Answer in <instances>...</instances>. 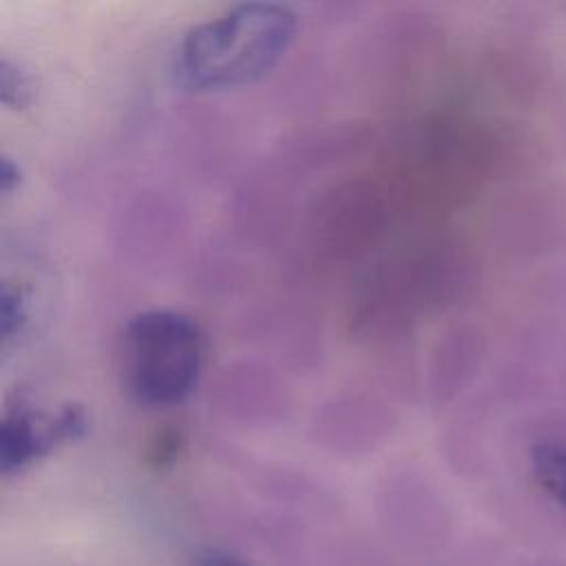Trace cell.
<instances>
[{
    "mask_svg": "<svg viewBox=\"0 0 566 566\" xmlns=\"http://www.w3.org/2000/svg\"><path fill=\"white\" fill-rule=\"evenodd\" d=\"M298 33V15L281 2H241L190 27L175 46L170 77L195 95L261 82L279 66Z\"/></svg>",
    "mask_w": 566,
    "mask_h": 566,
    "instance_id": "cell-1",
    "label": "cell"
},
{
    "mask_svg": "<svg viewBox=\"0 0 566 566\" xmlns=\"http://www.w3.org/2000/svg\"><path fill=\"white\" fill-rule=\"evenodd\" d=\"M203 371L199 325L177 310L153 307L135 314L124 327V385L144 407L184 405Z\"/></svg>",
    "mask_w": 566,
    "mask_h": 566,
    "instance_id": "cell-2",
    "label": "cell"
},
{
    "mask_svg": "<svg viewBox=\"0 0 566 566\" xmlns=\"http://www.w3.org/2000/svg\"><path fill=\"white\" fill-rule=\"evenodd\" d=\"M86 413L77 405H66L55 416L31 411L29 405H9L0 422V469L4 475L24 469L49 453L55 444L82 438Z\"/></svg>",
    "mask_w": 566,
    "mask_h": 566,
    "instance_id": "cell-3",
    "label": "cell"
},
{
    "mask_svg": "<svg viewBox=\"0 0 566 566\" xmlns=\"http://www.w3.org/2000/svg\"><path fill=\"white\" fill-rule=\"evenodd\" d=\"M33 80L31 75L11 57L0 60V102L9 111H22L33 102Z\"/></svg>",
    "mask_w": 566,
    "mask_h": 566,
    "instance_id": "cell-4",
    "label": "cell"
},
{
    "mask_svg": "<svg viewBox=\"0 0 566 566\" xmlns=\"http://www.w3.org/2000/svg\"><path fill=\"white\" fill-rule=\"evenodd\" d=\"M27 321H29V314H27V303H24L22 292L18 287H11L9 283H4L2 294H0V336H2L4 354L22 336Z\"/></svg>",
    "mask_w": 566,
    "mask_h": 566,
    "instance_id": "cell-5",
    "label": "cell"
},
{
    "mask_svg": "<svg viewBox=\"0 0 566 566\" xmlns=\"http://www.w3.org/2000/svg\"><path fill=\"white\" fill-rule=\"evenodd\" d=\"M20 186H22L20 164L13 157L2 155V159H0V192H2V197L9 199Z\"/></svg>",
    "mask_w": 566,
    "mask_h": 566,
    "instance_id": "cell-6",
    "label": "cell"
},
{
    "mask_svg": "<svg viewBox=\"0 0 566 566\" xmlns=\"http://www.w3.org/2000/svg\"><path fill=\"white\" fill-rule=\"evenodd\" d=\"M195 566H248V564L241 562L234 555H228V553H221V551H208V553L197 557Z\"/></svg>",
    "mask_w": 566,
    "mask_h": 566,
    "instance_id": "cell-7",
    "label": "cell"
}]
</instances>
